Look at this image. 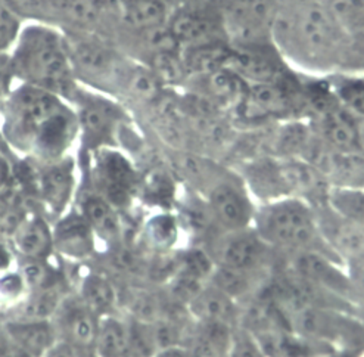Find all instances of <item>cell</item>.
<instances>
[{
  "label": "cell",
  "instance_id": "obj_1",
  "mask_svg": "<svg viewBox=\"0 0 364 357\" xmlns=\"http://www.w3.org/2000/svg\"><path fill=\"white\" fill-rule=\"evenodd\" d=\"M5 142L42 163L64 158L80 133L71 102L52 92L21 83L0 104Z\"/></svg>",
  "mask_w": 364,
  "mask_h": 357
},
{
  "label": "cell",
  "instance_id": "obj_2",
  "mask_svg": "<svg viewBox=\"0 0 364 357\" xmlns=\"http://www.w3.org/2000/svg\"><path fill=\"white\" fill-rule=\"evenodd\" d=\"M280 56L296 73L328 77L342 71L350 43L320 0L280 2L272 31Z\"/></svg>",
  "mask_w": 364,
  "mask_h": 357
},
{
  "label": "cell",
  "instance_id": "obj_3",
  "mask_svg": "<svg viewBox=\"0 0 364 357\" xmlns=\"http://www.w3.org/2000/svg\"><path fill=\"white\" fill-rule=\"evenodd\" d=\"M9 64L16 80L52 92L68 102L80 89L65 34L52 24H24L11 49Z\"/></svg>",
  "mask_w": 364,
  "mask_h": 357
},
{
  "label": "cell",
  "instance_id": "obj_4",
  "mask_svg": "<svg viewBox=\"0 0 364 357\" xmlns=\"http://www.w3.org/2000/svg\"><path fill=\"white\" fill-rule=\"evenodd\" d=\"M252 228L282 257L317 251L341 262L321 240L313 206L299 198L287 196L257 204Z\"/></svg>",
  "mask_w": 364,
  "mask_h": 357
},
{
  "label": "cell",
  "instance_id": "obj_5",
  "mask_svg": "<svg viewBox=\"0 0 364 357\" xmlns=\"http://www.w3.org/2000/svg\"><path fill=\"white\" fill-rule=\"evenodd\" d=\"M291 331L333 348L364 347V322L358 314L318 307L288 310Z\"/></svg>",
  "mask_w": 364,
  "mask_h": 357
},
{
  "label": "cell",
  "instance_id": "obj_6",
  "mask_svg": "<svg viewBox=\"0 0 364 357\" xmlns=\"http://www.w3.org/2000/svg\"><path fill=\"white\" fill-rule=\"evenodd\" d=\"M217 266L251 272H276L283 257L273 250L255 229L220 232L204 247Z\"/></svg>",
  "mask_w": 364,
  "mask_h": 357
},
{
  "label": "cell",
  "instance_id": "obj_7",
  "mask_svg": "<svg viewBox=\"0 0 364 357\" xmlns=\"http://www.w3.org/2000/svg\"><path fill=\"white\" fill-rule=\"evenodd\" d=\"M280 0H218L217 12L232 46L273 43Z\"/></svg>",
  "mask_w": 364,
  "mask_h": 357
},
{
  "label": "cell",
  "instance_id": "obj_8",
  "mask_svg": "<svg viewBox=\"0 0 364 357\" xmlns=\"http://www.w3.org/2000/svg\"><path fill=\"white\" fill-rule=\"evenodd\" d=\"M71 104L77 112L80 133L95 148L107 146L127 118L124 107L117 99L96 90H85L82 86Z\"/></svg>",
  "mask_w": 364,
  "mask_h": 357
},
{
  "label": "cell",
  "instance_id": "obj_9",
  "mask_svg": "<svg viewBox=\"0 0 364 357\" xmlns=\"http://www.w3.org/2000/svg\"><path fill=\"white\" fill-rule=\"evenodd\" d=\"M282 262L283 269L292 272L301 279L329 291L357 306L355 292L347 272V266L333 259V257L317 251H302L285 255Z\"/></svg>",
  "mask_w": 364,
  "mask_h": 357
},
{
  "label": "cell",
  "instance_id": "obj_10",
  "mask_svg": "<svg viewBox=\"0 0 364 357\" xmlns=\"http://www.w3.org/2000/svg\"><path fill=\"white\" fill-rule=\"evenodd\" d=\"M321 240L343 265L364 260V228L329 203L313 207Z\"/></svg>",
  "mask_w": 364,
  "mask_h": 357
},
{
  "label": "cell",
  "instance_id": "obj_11",
  "mask_svg": "<svg viewBox=\"0 0 364 357\" xmlns=\"http://www.w3.org/2000/svg\"><path fill=\"white\" fill-rule=\"evenodd\" d=\"M244 181L248 192L258 204L280 200L291 196L283 173L282 160L270 154H262L250 158L240 164L237 171Z\"/></svg>",
  "mask_w": 364,
  "mask_h": 357
},
{
  "label": "cell",
  "instance_id": "obj_12",
  "mask_svg": "<svg viewBox=\"0 0 364 357\" xmlns=\"http://www.w3.org/2000/svg\"><path fill=\"white\" fill-rule=\"evenodd\" d=\"M99 317L82 302L80 297H65L52 324L58 340L67 341L85 353H93Z\"/></svg>",
  "mask_w": 364,
  "mask_h": 357
},
{
  "label": "cell",
  "instance_id": "obj_13",
  "mask_svg": "<svg viewBox=\"0 0 364 357\" xmlns=\"http://www.w3.org/2000/svg\"><path fill=\"white\" fill-rule=\"evenodd\" d=\"M96 176L102 186L104 198L115 206H124L137 185L136 170L127 158L109 148L99 149Z\"/></svg>",
  "mask_w": 364,
  "mask_h": 357
},
{
  "label": "cell",
  "instance_id": "obj_14",
  "mask_svg": "<svg viewBox=\"0 0 364 357\" xmlns=\"http://www.w3.org/2000/svg\"><path fill=\"white\" fill-rule=\"evenodd\" d=\"M40 200L55 214L63 213L74 191V167L68 158L45 163L36 181Z\"/></svg>",
  "mask_w": 364,
  "mask_h": 357
},
{
  "label": "cell",
  "instance_id": "obj_15",
  "mask_svg": "<svg viewBox=\"0 0 364 357\" xmlns=\"http://www.w3.org/2000/svg\"><path fill=\"white\" fill-rule=\"evenodd\" d=\"M188 310L198 322L239 326L242 306L210 282L189 303Z\"/></svg>",
  "mask_w": 364,
  "mask_h": 357
},
{
  "label": "cell",
  "instance_id": "obj_16",
  "mask_svg": "<svg viewBox=\"0 0 364 357\" xmlns=\"http://www.w3.org/2000/svg\"><path fill=\"white\" fill-rule=\"evenodd\" d=\"M267 357H331L338 350L294 331H273L255 335Z\"/></svg>",
  "mask_w": 364,
  "mask_h": 357
},
{
  "label": "cell",
  "instance_id": "obj_17",
  "mask_svg": "<svg viewBox=\"0 0 364 357\" xmlns=\"http://www.w3.org/2000/svg\"><path fill=\"white\" fill-rule=\"evenodd\" d=\"M12 244L23 259L46 260L53 250V229L43 217L24 215L12 232Z\"/></svg>",
  "mask_w": 364,
  "mask_h": 357
},
{
  "label": "cell",
  "instance_id": "obj_18",
  "mask_svg": "<svg viewBox=\"0 0 364 357\" xmlns=\"http://www.w3.org/2000/svg\"><path fill=\"white\" fill-rule=\"evenodd\" d=\"M53 248L68 259H86L95 251V232L82 214H71L53 229Z\"/></svg>",
  "mask_w": 364,
  "mask_h": 357
},
{
  "label": "cell",
  "instance_id": "obj_19",
  "mask_svg": "<svg viewBox=\"0 0 364 357\" xmlns=\"http://www.w3.org/2000/svg\"><path fill=\"white\" fill-rule=\"evenodd\" d=\"M273 275L274 272L239 270L215 265L208 282L239 304H244L266 287Z\"/></svg>",
  "mask_w": 364,
  "mask_h": 357
},
{
  "label": "cell",
  "instance_id": "obj_20",
  "mask_svg": "<svg viewBox=\"0 0 364 357\" xmlns=\"http://www.w3.org/2000/svg\"><path fill=\"white\" fill-rule=\"evenodd\" d=\"M9 341L31 357H42L58 340L52 321L15 319L2 326Z\"/></svg>",
  "mask_w": 364,
  "mask_h": 357
},
{
  "label": "cell",
  "instance_id": "obj_21",
  "mask_svg": "<svg viewBox=\"0 0 364 357\" xmlns=\"http://www.w3.org/2000/svg\"><path fill=\"white\" fill-rule=\"evenodd\" d=\"M233 329L221 324L193 321L185 346L193 357H228Z\"/></svg>",
  "mask_w": 364,
  "mask_h": 357
},
{
  "label": "cell",
  "instance_id": "obj_22",
  "mask_svg": "<svg viewBox=\"0 0 364 357\" xmlns=\"http://www.w3.org/2000/svg\"><path fill=\"white\" fill-rule=\"evenodd\" d=\"M93 354L96 357H132L127 319L117 313L99 317Z\"/></svg>",
  "mask_w": 364,
  "mask_h": 357
},
{
  "label": "cell",
  "instance_id": "obj_23",
  "mask_svg": "<svg viewBox=\"0 0 364 357\" xmlns=\"http://www.w3.org/2000/svg\"><path fill=\"white\" fill-rule=\"evenodd\" d=\"M78 297L97 317L115 314L121 302L117 285L104 273L86 275Z\"/></svg>",
  "mask_w": 364,
  "mask_h": 357
},
{
  "label": "cell",
  "instance_id": "obj_24",
  "mask_svg": "<svg viewBox=\"0 0 364 357\" xmlns=\"http://www.w3.org/2000/svg\"><path fill=\"white\" fill-rule=\"evenodd\" d=\"M82 215L93 229L107 241L115 243L121 236V220L117 207L112 206L102 195H89L83 201Z\"/></svg>",
  "mask_w": 364,
  "mask_h": 357
},
{
  "label": "cell",
  "instance_id": "obj_25",
  "mask_svg": "<svg viewBox=\"0 0 364 357\" xmlns=\"http://www.w3.org/2000/svg\"><path fill=\"white\" fill-rule=\"evenodd\" d=\"M325 78L338 104L357 120L364 118V74L335 73Z\"/></svg>",
  "mask_w": 364,
  "mask_h": 357
},
{
  "label": "cell",
  "instance_id": "obj_26",
  "mask_svg": "<svg viewBox=\"0 0 364 357\" xmlns=\"http://www.w3.org/2000/svg\"><path fill=\"white\" fill-rule=\"evenodd\" d=\"M65 297L67 294L60 284L30 291L16 317L30 321H52Z\"/></svg>",
  "mask_w": 364,
  "mask_h": 357
},
{
  "label": "cell",
  "instance_id": "obj_27",
  "mask_svg": "<svg viewBox=\"0 0 364 357\" xmlns=\"http://www.w3.org/2000/svg\"><path fill=\"white\" fill-rule=\"evenodd\" d=\"M336 26L348 37L364 33V0H320Z\"/></svg>",
  "mask_w": 364,
  "mask_h": 357
},
{
  "label": "cell",
  "instance_id": "obj_28",
  "mask_svg": "<svg viewBox=\"0 0 364 357\" xmlns=\"http://www.w3.org/2000/svg\"><path fill=\"white\" fill-rule=\"evenodd\" d=\"M180 233V225L176 215L170 213L156 214L146 223V241L156 252L173 251Z\"/></svg>",
  "mask_w": 364,
  "mask_h": 357
},
{
  "label": "cell",
  "instance_id": "obj_29",
  "mask_svg": "<svg viewBox=\"0 0 364 357\" xmlns=\"http://www.w3.org/2000/svg\"><path fill=\"white\" fill-rule=\"evenodd\" d=\"M19 275H21L28 292L60 284L59 276L49 263H46V260L24 259L21 267H19Z\"/></svg>",
  "mask_w": 364,
  "mask_h": 357
},
{
  "label": "cell",
  "instance_id": "obj_30",
  "mask_svg": "<svg viewBox=\"0 0 364 357\" xmlns=\"http://www.w3.org/2000/svg\"><path fill=\"white\" fill-rule=\"evenodd\" d=\"M228 357H267V354L252 332L236 326L232 334Z\"/></svg>",
  "mask_w": 364,
  "mask_h": 357
},
{
  "label": "cell",
  "instance_id": "obj_31",
  "mask_svg": "<svg viewBox=\"0 0 364 357\" xmlns=\"http://www.w3.org/2000/svg\"><path fill=\"white\" fill-rule=\"evenodd\" d=\"M23 26L21 19L0 2V53L11 52Z\"/></svg>",
  "mask_w": 364,
  "mask_h": 357
},
{
  "label": "cell",
  "instance_id": "obj_32",
  "mask_svg": "<svg viewBox=\"0 0 364 357\" xmlns=\"http://www.w3.org/2000/svg\"><path fill=\"white\" fill-rule=\"evenodd\" d=\"M341 73L364 74V33L350 37V43Z\"/></svg>",
  "mask_w": 364,
  "mask_h": 357
},
{
  "label": "cell",
  "instance_id": "obj_33",
  "mask_svg": "<svg viewBox=\"0 0 364 357\" xmlns=\"http://www.w3.org/2000/svg\"><path fill=\"white\" fill-rule=\"evenodd\" d=\"M347 272L354 287L357 306L364 311V260L347 265Z\"/></svg>",
  "mask_w": 364,
  "mask_h": 357
},
{
  "label": "cell",
  "instance_id": "obj_34",
  "mask_svg": "<svg viewBox=\"0 0 364 357\" xmlns=\"http://www.w3.org/2000/svg\"><path fill=\"white\" fill-rule=\"evenodd\" d=\"M93 353H85L83 350H80L77 347H74L73 344L63 341V340H56L49 348L48 351L42 356V357H87Z\"/></svg>",
  "mask_w": 364,
  "mask_h": 357
},
{
  "label": "cell",
  "instance_id": "obj_35",
  "mask_svg": "<svg viewBox=\"0 0 364 357\" xmlns=\"http://www.w3.org/2000/svg\"><path fill=\"white\" fill-rule=\"evenodd\" d=\"M14 80V74L9 64V55L0 53V104L8 96V93L12 90L11 83Z\"/></svg>",
  "mask_w": 364,
  "mask_h": 357
},
{
  "label": "cell",
  "instance_id": "obj_36",
  "mask_svg": "<svg viewBox=\"0 0 364 357\" xmlns=\"http://www.w3.org/2000/svg\"><path fill=\"white\" fill-rule=\"evenodd\" d=\"M14 178V166L8 155L0 151V195H4L6 191H9L11 183Z\"/></svg>",
  "mask_w": 364,
  "mask_h": 357
},
{
  "label": "cell",
  "instance_id": "obj_37",
  "mask_svg": "<svg viewBox=\"0 0 364 357\" xmlns=\"http://www.w3.org/2000/svg\"><path fill=\"white\" fill-rule=\"evenodd\" d=\"M155 357H193L186 346H173L159 350Z\"/></svg>",
  "mask_w": 364,
  "mask_h": 357
},
{
  "label": "cell",
  "instance_id": "obj_38",
  "mask_svg": "<svg viewBox=\"0 0 364 357\" xmlns=\"http://www.w3.org/2000/svg\"><path fill=\"white\" fill-rule=\"evenodd\" d=\"M11 263H12L11 251L5 245L0 244V275H4L5 270L9 269Z\"/></svg>",
  "mask_w": 364,
  "mask_h": 357
},
{
  "label": "cell",
  "instance_id": "obj_39",
  "mask_svg": "<svg viewBox=\"0 0 364 357\" xmlns=\"http://www.w3.org/2000/svg\"><path fill=\"white\" fill-rule=\"evenodd\" d=\"M357 133H358V151L364 155V118L357 120Z\"/></svg>",
  "mask_w": 364,
  "mask_h": 357
},
{
  "label": "cell",
  "instance_id": "obj_40",
  "mask_svg": "<svg viewBox=\"0 0 364 357\" xmlns=\"http://www.w3.org/2000/svg\"><path fill=\"white\" fill-rule=\"evenodd\" d=\"M5 144V137H4V133H2V129H0V151H2V146Z\"/></svg>",
  "mask_w": 364,
  "mask_h": 357
},
{
  "label": "cell",
  "instance_id": "obj_41",
  "mask_svg": "<svg viewBox=\"0 0 364 357\" xmlns=\"http://www.w3.org/2000/svg\"><path fill=\"white\" fill-rule=\"evenodd\" d=\"M280 2H299V0H280Z\"/></svg>",
  "mask_w": 364,
  "mask_h": 357
}]
</instances>
